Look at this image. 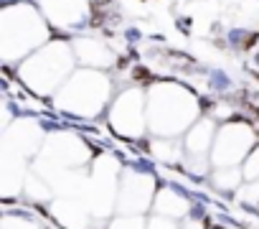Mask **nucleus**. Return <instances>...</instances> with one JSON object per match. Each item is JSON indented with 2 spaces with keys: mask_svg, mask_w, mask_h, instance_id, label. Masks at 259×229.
Listing matches in <instances>:
<instances>
[{
  "mask_svg": "<svg viewBox=\"0 0 259 229\" xmlns=\"http://www.w3.org/2000/svg\"><path fill=\"white\" fill-rule=\"evenodd\" d=\"M44 6H46L49 18L56 26H71V23L84 21L87 16V8L81 0H44Z\"/></svg>",
  "mask_w": 259,
  "mask_h": 229,
  "instance_id": "1a4fd4ad",
  "label": "nucleus"
},
{
  "mask_svg": "<svg viewBox=\"0 0 259 229\" xmlns=\"http://www.w3.org/2000/svg\"><path fill=\"white\" fill-rule=\"evenodd\" d=\"M196 99L178 87H155V92L150 94V104H148V123L150 130L158 138H176L183 130H191V123L196 120Z\"/></svg>",
  "mask_w": 259,
  "mask_h": 229,
  "instance_id": "f257e3e1",
  "label": "nucleus"
},
{
  "mask_svg": "<svg viewBox=\"0 0 259 229\" xmlns=\"http://www.w3.org/2000/svg\"><path fill=\"white\" fill-rule=\"evenodd\" d=\"M76 54H79V59H81L84 64H92V66H104V64L112 61L109 51H107L99 41H92V39L79 41V44H76Z\"/></svg>",
  "mask_w": 259,
  "mask_h": 229,
  "instance_id": "9b49d317",
  "label": "nucleus"
},
{
  "mask_svg": "<svg viewBox=\"0 0 259 229\" xmlns=\"http://www.w3.org/2000/svg\"><path fill=\"white\" fill-rule=\"evenodd\" d=\"M181 229H206V224H203V219H198V216H186V219L181 221Z\"/></svg>",
  "mask_w": 259,
  "mask_h": 229,
  "instance_id": "a211bd4d",
  "label": "nucleus"
},
{
  "mask_svg": "<svg viewBox=\"0 0 259 229\" xmlns=\"http://www.w3.org/2000/svg\"><path fill=\"white\" fill-rule=\"evenodd\" d=\"M158 186L155 178L145 171H122L119 191H117V211L119 214H145L155 201Z\"/></svg>",
  "mask_w": 259,
  "mask_h": 229,
  "instance_id": "20e7f679",
  "label": "nucleus"
},
{
  "mask_svg": "<svg viewBox=\"0 0 259 229\" xmlns=\"http://www.w3.org/2000/svg\"><path fill=\"white\" fill-rule=\"evenodd\" d=\"M109 125L127 140H135L145 133V99L140 89H127L122 97H117L109 112Z\"/></svg>",
  "mask_w": 259,
  "mask_h": 229,
  "instance_id": "39448f33",
  "label": "nucleus"
},
{
  "mask_svg": "<svg viewBox=\"0 0 259 229\" xmlns=\"http://www.w3.org/2000/svg\"><path fill=\"white\" fill-rule=\"evenodd\" d=\"M211 183L219 191H239L244 181V171L239 166H226V168H213L211 173Z\"/></svg>",
  "mask_w": 259,
  "mask_h": 229,
  "instance_id": "9d476101",
  "label": "nucleus"
},
{
  "mask_svg": "<svg viewBox=\"0 0 259 229\" xmlns=\"http://www.w3.org/2000/svg\"><path fill=\"white\" fill-rule=\"evenodd\" d=\"M23 188H26V194H28L33 201H46V199L51 196V183H49L46 178L38 183V173H28Z\"/></svg>",
  "mask_w": 259,
  "mask_h": 229,
  "instance_id": "ddd939ff",
  "label": "nucleus"
},
{
  "mask_svg": "<svg viewBox=\"0 0 259 229\" xmlns=\"http://www.w3.org/2000/svg\"><path fill=\"white\" fill-rule=\"evenodd\" d=\"M31 64L36 66H44V71H31V74H23L26 84L33 87L36 92H54V87L69 74V66H71V56L66 51V46H49L46 51H41L38 56L31 59Z\"/></svg>",
  "mask_w": 259,
  "mask_h": 229,
  "instance_id": "423d86ee",
  "label": "nucleus"
},
{
  "mask_svg": "<svg viewBox=\"0 0 259 229\" xmlns=\"http://www.w3.org/2000/svg\"><path fill=\"white\" fill-rule=\"evenodd\" d=\"M51 214L64 229H87L94 216L89 206L84 204V199H76V196H61L59 201H54Z\"/></svg>",
  "mask_w": 259,
  "mask_h": 229,
  "instance_id": "0eeeda50",
  "label": "nucleus"
},
{
  "mask_svg": "<svg viewBox=\"0 0 259 229\" xmlns=\"http://www.w3.org/2000/svg\"><path fill=\"white\" fill-rule=\"evenodd\" d=\"M153 211L160 216H170V219H186L191 216V201L173 186H163L155 194L153 201Z\"/></svg>",
  "mask_w": 259,
  "mask_h": 229,
  "instance_id": "6e6552de",
  "label": "nucleus"
},
{
  "mask_svg": "<svg viewBox=\"0 0 259 229\" xmlns=\"http://www.w3.org/2000/svg\"><path fill=\"white\" fill-rule=\"evenodd\" d=\"M3 229H44L41 224H36L28 216H16V214H6L3 216Z\"/></svg>",
  "mask_w": 259,
  "mask_h": 229,
  "instance_id": "dca6fc26",
  "label": "nucleus"
},
{
  "mask_svg": "<svg viewBox=\"0 0 259 229\" xmlns=\"http://www.w3.org/2000/svg\"><path fill=\"white\" fill-rule=\"evenodd\" d=\"M153 150H155V156H158L163 163H183V158H186L183 145H176L170 138L155 140V143H153Z\"/></svg>",
  "mask_w": 259,
  "mask_h": 229,
  "instance_id": "f8f14e48",
  "label": "nucleus"
},
{
  "mask_svg": "<svg viewBox=\"0 0 259 229\" xmlns=\"http://www.w3.org/2000/svg\"><path fill=\"white\" fill-rule=\"evenodd\" d=\"M256 148V133L244 123H229L216 133V143L211 150V166L226 168L239 166L246 161V156Z\"/></svg>",
  "mask_w": 259,
  "mask_h": 229,
  "instance_id": "7ed1b4c3",
  "label": "nucleus"
},
{
  "mask_svg": "<svg viewBox=\"0 0 259 229\" xmlns=\"http://www.w3.org/2000/svg\"><path fill=\"white\" fill-rule=\"evenodd\" d=\"M148 229H181V224H176V219H170V216L153 214L148 219Z\"/></svg>",
  "mask_w": 259,
  "mask_h": 229,
  "instance_id": "f3484780",
  "label": "nucleus"
},
{
  "mask_svg": "<svg viewBox=\"0 0 259 229\" xmlns=\"http://www.w3.org/2000/svg\"><path fill=\"white\" fill-rule=\"evenodd\" d=\"M107 229H148V219L143 214H119L109 221Z\"/></svg>",
  "mask_w": 259,
  "mask_h": 229,
  "instance_id": "4468645a",
  "label": "nucleus"
},
{
  "mask_svg": "<svg viewBox=\"0 0 259 229\" xmlns=\"http://www.w3.org/2000/svg\"><path fill=\"white\" fill-rule=\"evenodd\" d=\"M109 94V82L94 71H81L76 74L59 94V107H64L71 114L81 118H94L104 107Z\"/></svg>",
  "mask_w": 259,
  "mask_h": 229,
  "instance_id": "f03ea898",
  "label": "nucleus"
},
{
  "mask_svg": "<svg viewBox=\"0 0 259 229\" xmlns=\"http://www.w3.org/2000/svg\"><path fill=\"white\" fill-rule=\"evenodd\" d=\"M241 171H244V181H246V183L259 181V145L246 156V161L241 163Z\"/></svg>",
  "mask_w": 259,
  "mask_h": 229,
  "instance_id": "2eb2a0df",
  "label": "nucleus"
}]
</instances>
